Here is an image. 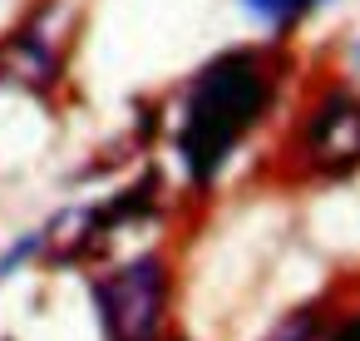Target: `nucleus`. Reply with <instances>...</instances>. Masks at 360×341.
Returning <instances> with one entry per match:
<instances>
[{
  "mask_svg": "<svg viewBox=\"0 0 360 341\" xmlns=\"http://www.w3.org/2000/svg\"><path fill=\"white\" fill-rule=\"evenodd\" d=\"M266 104H271V85H266L257 55H247V50L212 60L193 80L188 99H183V129H178V154L188 163L193 183L217 178V168L247 139V129L266 114Z\"/></svg>",
  "mask_w": 360,
  "mask_h": 341,
  "instance_id": "1",
  "label": "nucleus"
},
{
  "mask_svg": "<svg viewBox=\"0 0 360 341\" xmlns=\"http://www.w3.org/2000/svg\"><path fill=\"white\" fill-rule=\"evenodd\" d=\"M94 306L109 341H153L168 306V267L163 257H134L94 282Z\"/></svg>",
  "mask_w": 360,
  "mask_h": 341,
  "instance_id": "2",
  "label": "nucleus"
},
{
  "mask_svg": "<svg viewBox=\"0 0 360 341\" xmlns=\"http://www.w3.org/2000/svg\"><path fill=\"white\" fill-rule=\"evenodd\" d=\"M306 154L321 173H350L360 163V104L350 94H326L306 129Z\"/></svg>",
  "mask_w": 360,
  "mask_h": 341,
  "instance_id": "3",
  "label": "nucleus"
},
{
  "mask_svg": "<svg viewBox=\"0 0 360 341\" xmlns=\"http://www.w3.org/2000/svg\"><path fill=\"white\" fill-rule=\"evenodd\" d=\"M242 6H247L257 20H266L271 30H286V25L301 20L311 6H321V0H242Z\"/></svg>",
  "mask_w": 360,
  "mask_h": 341,
  "instance_id": "4",
  "label": "nucleus"
},
{
  "mask_svg": "<svg viewBox=\"0 0 360 341\" xmlns=\"http://www.w3.org/2000/svg\"><path fill=\"white\" fill-rule=\"evenodd\" d=\"M311 321H316V316H311V311H301V316H291L271 341H306V336H311Z\"/></svg>",
  "mask_w": 360,
  "mask_h": 341,
  "instance_id": "5",
  "label": "nucleus"
},
{
  "mask_svg": "<svg viewBox=\"0 0 360 341\" xmlns=\"http://www.w3.org/2000/svg\"><path fill=\"white\" fill-rule=\"evenodd\" d=\"M330 341H360V321H350V326H345V331H335Z\"/></svg>",
  "mask_w": 360,
  "mask_h": 341,
  "instance_id": "6",
  "label": "nucleus"
}]
</instances>
